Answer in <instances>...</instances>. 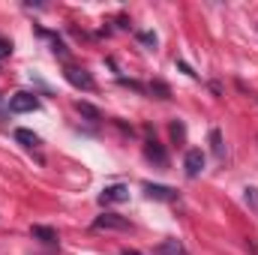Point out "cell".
<instances>
[{
    "label": "cell",
    "mask_w": 258,
    "mask_h": 255,
    "mask_svg": "<svg viewBox=\"0 0 258 255\" xmlns=\"http://www.w3.org/2000/svg\"><path fill=\"white\" fill-rule=\"evenodd\" d=\"M66 81L72 84V87H78V90H96V81H93V75L87 72V69H81V66H66Z\"/></svg>",
    "instance_id": "1"
},
{
    "label": "cell",
    "mask_w": 258,
    "mask_h": 255,
    "mask_svg": "<svg viewBox=\"0 0 258 255\" xmlns=\"http://www.w3.org/2000/svg\"><path fill=\"white\" fill-rule=\"evenodd\" d=\"M36 108H39V99H36V93L18 90V93L9 99V111H15V114H27V111H36Z\"/></svg>",
    "instance_id": "2"
},
{
    "label": "cell",
    "mask_w": 258,
    "mask_h": 255,
    "mask_svg": "<svg viewBox=\"0 0 258 255\" xmlns=\"http://www.w3.org/2000/svg\"><path fill=\"white\" fill-rule=\"evenodd\" d=\"M93 228L96 231H129L132 225H129V219H123V216H117V213H102V216H96L93 219Z\"/></svg>",
    "instance_id": "3"
},
{
    "label": "cell",
    "mask_w": 258,
    "mask_h": 255,
    "mask_svg": "<svg viewBox=\"0 0 258 255\" xmlns=\"http://www.w3.org/2000/svg\"><path fill=\"white\" fill-rule=\"evenodd\" d=\"M144 156H147L156 168H168V153H165V147H162L156 138H150V141L144 144Z\"/></svg>",
    "instance_id": "4"
},
{
    "label": "cell",
    "mask_w": 258,
    "mask_h": 255,
    "mask_svg": "<svg viewBox=\"0 0 258 255\" xmlns=\"http://www.w3.org/2000/svg\"><path fill=\"white\" fill-rule=\"evenodd\" d=\"M144 192L153 201H177L180 198V192L174 189V186H162V183H144Z\"/></svg>",
    "instance_id": "5"
},
{
    "label": "cell",
    "mask_w": 258,
    "mask_h": 255,
    "mask_svg": "<svg viewBox=\"0 0 258 255\" xmlns=\"http://www.w3.org/2000/svg\"><path fill=\"white\" fill-rule=\"evenodd\" d=\"M120 201H129V189L123 183H111L99 192V204H120Z\"/></svg>",
    "instance_id": "6"
},
{
    "label": "cell",
    "mask_w": 258,
    "mask_h": 255,
    "mask_svg": "<svg viewBox=\"0 0 258 255\" xmlns=\"http://www.w3.org/2000/svg\"><path fill=\"white\" fill-rule=\"evenodd\" d=\"M183 168H186V177H198V174L204 171V153H201L198 147H192V150H186Z\"/></svg>",
    "instance_id": "7"
},
{
    "label": "cell",
    "mask_w": 258,
    "mask_h": 255,
    "mask_svg": "<svg viewBox=\"0 0 258 255\" xmlns=\"http://www.w3.org/2000/svg\"><path fill=\"white\" fill-rule=\"evenodd\" d=\"M30 234H33L36 240L48 243V246H54V243H57V231H54V228H48V225H33V228H30Z\"/></svg>",
    "instance_id": "8"
},
{
    "label": "cell",
    "mask_w": 258,
    "mask_h": 255,
    "mask_svg": "<svg viewBox=\"0 0 258 255\" xmlns=\"http://www.w3.org/2000/svg\"><path fill=\"white\" fill-rule=\"evenodd\" d=\"M75 111H78L81 117H87L90 123H99V120H102V111H99L96 105H90V102H75Z\"/></svg>",
    "instance_id": "9"
},
{
    "label": "cell",
    "mask_w": 258,
    "mask_h": 255,
    "mask_svg": "<svg viewBox=\"0 0 258 255\" xmlns=\"http://www.w3.org/2000/svg\"><path fill=\"white\" fill-rule=\"evenodd\" d=\"M156 255H189V252L183 249L180 240H162V243L156 246Z\"/></svg>",
    "instance_id": "10"
},
{
    "label": "cell",
    "mask_w": 258,
    "mask_h": 255,
    "mask_svg": "<svg viewBox=\"0 0 258 255\" xmlns=\"http://www.w3.org/2000/svg\"><path fill=\"white\" fill-rule=\"evenodd\" d=\"M15 141H18V144H24V147H30V150H36V147H39V135H36V132H30V129H15Z\"/></svg>",
    "instance_id": "11"
},
{
    "label": "cell",
    "mask_w": 258,
    "mask_h": 255,
    "mask_svg": "<svg viewBox=\"0 0 258 255\" xmlns=\"http://www.w3.org/2000/svg\"><path fill=\"white\" fill-rule=\"evenodd\" d=\"M210 150H213V156L219 162L225 159V141H222V132L219 129H210Z\"/></svg>",
    "instance_id": "12"
},
{
    "label": "cell",
    "mask_w": 258,
    "mask_h": 255,
    "mask_svg": "<svg viewBox=\"0 0 258 255\" xmlns=\"http://www.w3.org/2000/svg\"><path fill=\"white\" fill-rule=\"evenodd\" d=\"M150 93H153L156 99H171V87H168L165 81H150Z\"/></svg>",
    "instance_id": "13"
},
{
    "label": "cell",
    "mask_w": 258,
    "mask_h": 255,
    "mask_svg": "<svg viewBox=\"0 0 258 255\" xmlns=\"http://www.w3.org/2000/svg\"><path fill=\"white\" fill-rule=\"evenodd\" d=\"M243 201H246L249 210H255V216H258V189L255 186H246V189H243Z\"/></svg>",
    "instance_id": "14"
},
{
    "label": "cell",
    "mask_w": 258,
    "mask_h": 255,
    "mask_svg": "<svg viewBox=\"0 0 258 255\" xmlns=\"http://www.w3.org/2000/svg\"><path fill=\"white\" fill-rule=\"evenodd\" d=\"M138 42L147 45V48H156V36L153 33H138Z\"/></svg>",
    "instance_id": "15"
},
{
    "label": "cell",
    "mask_w": 258,
    "mask_h": 255,
    "mask_svg": "<svg viewBox=\"0 0 258 255\" xmlns=\"http://www.w3.org/2000/svg\"><path fill=\"white\" fill-rule=\"evenodd\" d=\"M177 69H180V72H186V75H189V78H198V72H195L192 66L186 63V60H177Z\"/></svg>",
    "instance_id": "16"
},
{
    "label": "cell",
    "mask_w": 258,
    "mask_h": 255,
    "mask_svg": "<svg viewBox=\"0 0 258 255\" xmlns=\"http://www.w3.org/2000/svg\"><path fill=\"white\" fill-rule=\"evenodd\" d=\"M12 54V42L9 39H0V57H9Z\"/></svg>",
    "instance_id": "17"
},
{
    "label": "cell",
    "mask_w": 258,
    "mask_h": 255,
    "mask_svg": "<svg viewBox=\"0 0 258 255\" xmlns=\"http://www.w3.org/2000/svg\"><path fill=\"white\" fill-rule=\"evenodd\" d=\"M171 135L174 138H183V123H171Z\"/></svg>",
    "instance_id": "18"
},
{
    "label": "cell",
    "mask_w": 258,
    "mask_h": 255,
    "mask_svg": "<svg viewBox=\"0 0 258 255\" xmlns=\"http://www.w3.org/2000/svg\"><path fill=\"white\" fill-rule=\"evenodd\" d=\"M123 255H138V252H132V249H123Z\"/></svg>",
    "instance_id": "19"
}]
</instances>
